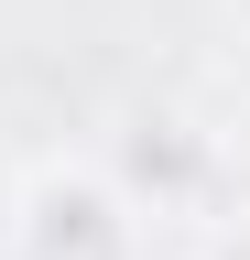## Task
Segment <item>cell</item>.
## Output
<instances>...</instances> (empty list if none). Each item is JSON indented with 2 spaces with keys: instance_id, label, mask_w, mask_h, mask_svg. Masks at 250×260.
<instances>
[{
  "instance_id": "2",
  "label": "cell",
  "mask_w": 250,
  "mask_h": 260,
  "mask_svg": "<svg viewBox=\"0 0 250 260\" xmlns=\"http://www.w3.org/2000/svg\"><path fill=\"white\" fill-rule=\"evenodd\" d=\"M109 184H120V206H152V217H174V206H196V195L217 184V130H196L185 109H131L120 119V141H109Z\"/></svg>"
},
{
  "instance_id": "1",
  "label": "cell",
  "mask_w": 250,
  "mask_h": 260,
  "mask_svg": "<svg viewBox=\"0 0 250 260\" xmlns=\"http://www.w3.org/2000/svg\"><path fill=\"white\" fill-rule=\"evenodd\" d=\"M120 239H131V206H120L109 162H33V174H11L0 249H22V260H120Z\"/></svg>"
},
{
  "instance_id": "4",
  "label": "cell",
  "mask_w": 250,
  "mask_h": 260,
  "mask_svg": "<svg viewBox=\"0 0 250 260\" xmlns=\"http://www.w3.org/2000/svg\"><path fill=\"white\" fill-rule=\"evenodd\" d=\"M0 228H11V174H0Z\"/></svg>"
},
{
  "instance_id": "5",
  "label": "cell",
  "mask_w": 250,
  "mask_h": 260,
  "mask_svg": "<svg viewBox=\"0 0 250 260\" xmlns=\"http://www.w3.org/2000/svg\"><path fill=\"white\" fill-rule=\"evenodd\" d=\"M239 152H250V98H239Z\"/></svg>"
},
{
  "instance_id": "3",
  "label": "cell",
  "mask_w": 250,
  "mask_h": 260,
  "mask_svg": "<svg viewBox=\"0 0 250 260\" xmlns=\"http://www.w3.org/2000/svg\"><path fill=\"white\" fill-rule=\"evenodd\" d=\"M217 260H250V217H239V239H229V249H217Z\"/></svg>"
}]
</instances>
